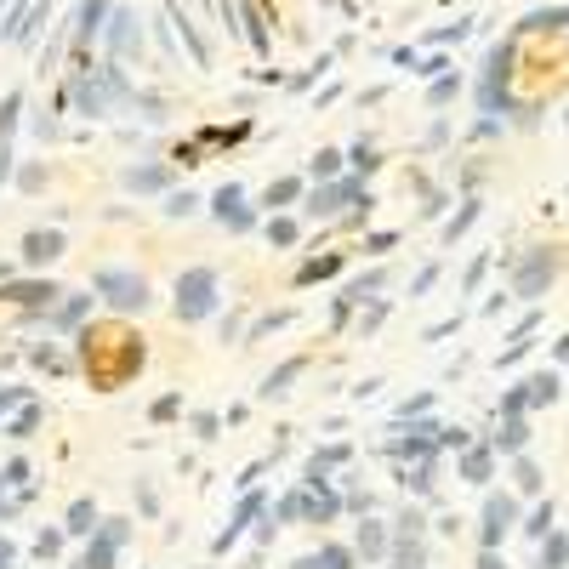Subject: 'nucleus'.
<instances>
[{"mask_svg": "<svg viewBox=\"0 0 569 569\" xmlns=\"http://www.w3.org/2000/svg\"><path fill=\"white\" fill-rule=\"evenodd\" d=\"M211 290H217V273H211V268H194L188 280H177V314H182V319H205L211 307H217Z\"/></svg>", "mask_w": 569, "mask_h": 569, "instance_id": "f257e3e1", "label": "nucleus"}, {"mask_svg": "<svg viewBox=\"0 0 569 569\" xmlns=\"http://www.w3.org/2000/svg\"><path fill=\"white\" fill-rule=\"evenodd\" d=\"M97 290H109L114 307H148V285L131 280V273H120V268H103L97 273Z\"/></svg>", "mask_w": 569, "mask_h": 569, "instance_id": "f03ea898", "label": "nucleus"}, {"mask_svg": "<svg viewBox=\"0 0 569 569\" xmlns=\"http://www.w3.org/2000/svg\"><path fill=\"white\" fill-rule=\"evenodd\" d=\"M109 46L114 52H143V29H137L131 12H114L109 18Z\"/></svg>", "mask_w": 569, "mask_h": 569, "instance_id": "7ed1b4c3", "label": "nucleus"}, {"mask_svg": "<svg viewBox=\"0 0 569 569\" xmlns=\"http://www.w3.org/2000/svg\"><path fill=\"white\" fill-rule=\"evenodd\" d=\"M63 251V234H29L23 239V263H52Z\"/></svg>", "mask_w": 569, "mask_h": 569, "instance_id": "20e7f679", "label": "nucleus"}, {"mask_svg": "<svg viewBox=\"0 0 569 569\" xmlns=\"http://www.w3.org/2000/svg\"><path fill=\"white\" fill-rule=\"evenodd\" d=\"M80 29H74V40H91V35H103V0H80V18H74Z\"/></svg>", "mask_w": 569, "mask_h": 569, "instance_id": "39448f33", "label": "nucleus"}, {"mask_svg": "<svg viewBox=\"0 0 569 569\" xmlns=\"http://www.w3.org/2000/svg\"><path fill=\"white\" fill-rule=\"evenodd\" d=\"M217 217L222 222H234V228H251V211H239V188L228 182V188L217 194Z\"/></svg>", "mask_w": 569, "mask_h": 569, "instance_id": "423d86ee", "label": "nucleus"}, {"mask_svg": "<svg viewBox=\"0 0 569 569\" xmlns=\"http://www.w3.org/2000/svg\"><path fill=\"white\" fill-rule=\"evenodd\" d=\"M86 530H97V506H91V501H74V506H69V535H86Z\"/></svg>", "mask_w": 569, "mask_h": 569, "instance_id": "0eeeda50", "label": "nucleus"}, {"mask_svg": "<svg viewBox=\"0 0 569 569\" xmlns=\"http://www.w3.org/2000/svg\"><path fill=\"white\" fill-rule=\"evenodd\" d=\"M18 114H23V91H6V103H0V143L12 137V126H18Z\"/></svg>", "mask_w": 569, "mask_h": 569, "instance_id": "6e6552de", "label": "nucleus"}, {"mask_svg": "<svg viewBox=\"0 0 569 569\" xmlns=\"http://www.w3.org/2000/svg\"><path fill=\"white\" fill-rule=\"evenodd\" d=\"M6 297H12V302H29V307H40V302H52L57 290H52V285H12Z\"/></svg>", "mask_w": 569, "mask_h": 569, "instance_id": "1a4fd4ad", "label": "nucleus"}, {"mask_svg": "<svg viewBox=\"0 0 569 569\" xmlns=\"http://www.w3.org/2000/svg\"><path fill=\"white\" fill-rule=\"evenodd\" d=\"M165 182V172L160 165H143V172H126V188H160Z\"/></svg>", "mask_w": 569, "mask_h": 569, "instance_id": "9d476101", "label": "nucleus"}, {"mask_svg": "<svg viewBox=\"0 0 569 569\" xmlns=\"http://www.w3.org/2000/svg\"><path fill=\"white\" fill-rule=\"evenodd\" d=\"M245 23H251V40L268 52V29H263V12H256V6H245Z\"/></svg>", "mask_w": 569, "mask_h": 569, "instance_id": "9b49d317", "label": "nucleus"}, {"mask_svg": "<svg viewBox=\"0 0 569 569\" xmlns=\"http://www.w3.org/2000/svg\"><path fill=\"white\" fill-rule=\"evenodd\" d=\"M336 160H342V154H336V148H325V154L314 160V172H319V177H336Z\"/></svg>", "mask_w": 569, "mask_h": 569, "instance_id": "f8f14e48", "label": "nucleus"}, {"mask_svg": "<svg viewBox=\"0 0 569 569\" xmlns=\"http://www.w3.org/2000/svg\"><path fill=\"white\" fill-rule=\"evenodd\" d=\"M199 205V199L194 194H172V205H165V211H172V217H188V211Z\"/></svg>", "mask_w": 569, "mask_h": 569, "instance_id": "ddd939ff", "label": "nucleus"}, {"mask_svg": "<svg viewBox=\"0 0 569 569\" xmlns=\"http://www.w3.org/2000/svg\"><path fill=\"white\" fill-rule=\"evenodd\" d=\"M273 199H297V182H273V188H268V205H273Z\"/></svg>", "mask_w": 569, "mask_h": 569, "instance_id": "4468645a", "label": "nucleus"}]
</instances>
